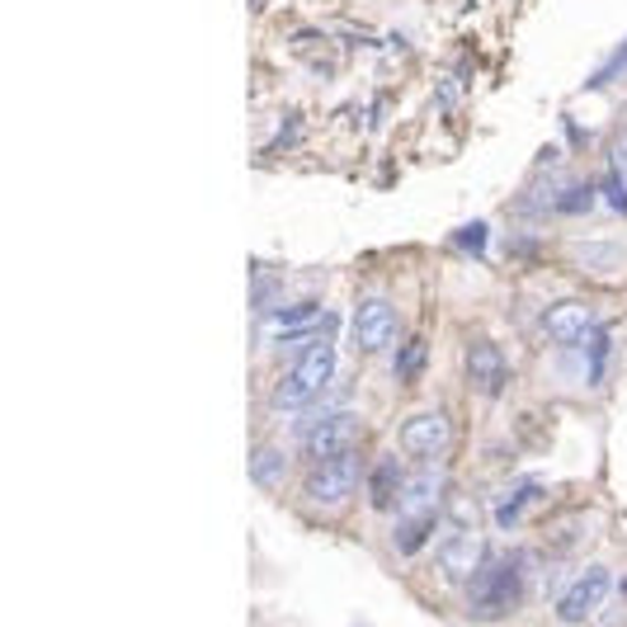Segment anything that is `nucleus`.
I'll return each instance as SVG.
<instances>
[{
	"label": "nucleus",
	"mask_w": 627,
	"mask_h": 627,
	"mask_svg": "<svg viewBox=\"0 0 627 627\" xmlns=\"http://www.w3.org/2000/svg\"><path fill=\"white\" fill-rule=\"evenodd\" d=\"M538 326H543V336L552 344L576 350V344L589 340V330H595V311H589V302H581V298H562V302H552L543 311V321H538Z\"/></svg>",
	"instance_id": "obj_9"
},
{
	"label": "nucleus",
	"mask_w": 627,
	"mask_h": 627,
	"mask_svg": "<svg viewBox=\"0 0 627 627\" xmlns=\"http://www.w3.org/2000/svg\"><path fill=\"white\" fill-rule=\"evenodd\" d=\"M311 321H317V302H293V307H274V311H265V326L274 330V340L298 336V330H307Z\"/></svg>",
	"instance_id": "obj_14"
},
{
	"label": "nucleus",
	"mask_w": 627,
	"mask_h": 627,
	"mask_svg": "<svg viewBox=\"0 0 627 627\" xmlns=\"http://www.w3.org/2000/svg\"><path fill=\"white\" fill-rule=\"evenodd\" d=\"M576 259L585 269L608 274V269L623 265V246H614V241H585V246H576Z\"/></svg>",
	"instance_id": "obj_16"
},
{
	"label": "nucleus",
	"mask_w": 627,
	"mask_h": 627,
	"mask_svg": "<svg viewBox=\"0 0 627 627\" xmlns=\"http://www.w3.org/2000/svg\"><path fill=\"white\" fill-rule=\"evenodd\" d=\"M448 444H453L448 411H421V415H411V421L402 425V448L411 453V458H421V463H439L448 453Z\"/></svg>",
	"instance_id": "obj_7"
},
{
	"label": "nucleus",
	"mask_w": 627,
	"mask_h": 627,
	"mask_svg": "<svg viewBox=\"0 0 627 627\" xmlns=\"http://www.w3.org/2000/svg\"><path fill=\"white\" fill-rule=\"evenodd\" d=\"M453 519H458L463 529H472L477 524V504L472 500H453Z\"/></svg>",
	"instance_id": "obj_23"
},
{
	"label": "nucleus",
	"mask_w": 627,
	"mask_h": 627,
	"mask_svg": "<svg viewBox=\"0 0 627 627\" xmlns=\"http://www.w3.org/2000/svg\"><path fill=\"white\" fill-rule=\"evenodd\" d=\"M284 472H288V458H284V448L278 444H259L255 453H251V477H255V486H278L284 481Z\"/></svg>",
	"instance_id": "obj_15"
},
{
	"label": "nucleus",
	"mask_w": 627,
	"mask_h": 627,
	"mask_svg": "<svg viewBox=\"0 0 627 627\" xmlns=\"http://www.w3.org/2000/svg\"><path fill=\"white\" fill-rule=\"evenodd\" d=\"M396 340V311L382 298H363L354 307V344L363 354H382Z\"/></svg>",
	"instance_id": "obj_10"
},
{
	"label": "nucleus",
	"mask_w": 627,
	"mask_h": 627,
	"mask_svg": "<svg viewBox=\"0 0 627 627\" xmlns=\"http://www.w3.org/2000/svg\"><path fill=\"white\" fill-rule=\"evenodd\" d=\"M425 363H429V340L415 336V340L402 344V354H396V378H402V382H415V378L425 373Z\"/></svg>",
	"instance_id": "obj_17"
},
{
	"label": "nucleus",
	"mask_w": 627,
	"mask_h": 627,
	"mask_svg": "<svg viewBox=\"0 0 627 627\" xmlns=\"http://www.w3.org/2000/svg\"><path fill=\"white\" fill-rule=\"evenodd\" d=\"M623 595H627V576H623Z\"/></svg>",
	"instance_id": "obj_26"
},
{
	"label": "nucleus",
	"mask_w": 627,
	"mask_h": 627,
	"mask_svg": "<svg viewBox=\"0 0 627 627\" xmlns=\"http://www.w3.org/2000/svg\"><path fill=\"white\" fill-rule=\"evenodd\" d=\"M608 589H614V576H608V566H585L576 581H571L562 595H556V618L562 623H585L599 614V604L608 599Z\"/></svg>",
	"instance_id": "obj_6"
},
{
	"label": "nucleus",
	"mask_w": 627,
	"mask_h": 627,
	"mask_svg": "<svg viewBox=\"0 0 627 627\" xmlns=\"http://www.w3.org/2000/svg\"><path fill=\"white\" fill-rule=\"evenodd\" d=\"M467 382L481 392V396H500L504 382H510V363L496 350L491 340H472L467 344Z\"/></svg>",
	"instance_id": "obj_11"
},
{
	"label": "nucleus",
	"mask_w": 627,
	"mask_h": 627,
	"mask_svg": "<svg viewBox=\"0 0 627 627\" xmlns=\"http://www.w3.org/2000/svg\"><path fill=\"white\" fill-rule=\"evenodd\" d=\"M406 467H402V458H378L373 463V472H369V500H373V510H396V500H402V491H406Z\"/></svg>",
	"instance_id": "obj_12"
},
{
	"label": "nucleus",
	"mask_w": 627,
	"mask_h": 627,
	"mask_svg": "<svg viewBox=\"0 0 627 627\" xmlns=\"http://www.w3.org/2000/svg\"><path fill=\"white\" fill-rule=\"evenodd\" d=\"M604 199L614 203V213H627V184H623L618 176H608V180H604Z\"/></svg>",
	"instance_id": "obj_22"
},
{
	"label": "nucleus",
	"mask_w": 627,
	"mask_h": 627,
	"mask_svg": "<svg viewBox=\"0 0 627 627\" xmlns=\"http://www.w3.org/2000/svg\"><path fill=\"white\" fill-rule=\"evenodd\" d=\"M354 439H359V415L330 411V415H321V421L302 434V453L311 463H321V458H336V453H350Z\"/></svg>",
	"instance_id": "obj_8"
},
{
	"label": "nucleus",
	"mask_w": 627,
	"mask_h": 627,
	"mask_svg": "<svg viewBox=\"0 0 627 627\" xmlns=\"http://www.w3.org/2000/svg\"><path fill=\"white\" fill-rule=\"evenodd\" d=\"M453 246H463V255H481V246H486V222L463 226V232L453 236Z\"/></svg>",
	"instance_id": "obj_21"
},
{
	"label": "nucleus",
	"mask_w": 627,
	"mask_h": 627,
	"mask_svg": "<svg viewBox=\"0 0 627 627\" xmlns=\"http://www.w3.org/2000/svg\"><path fill=\"white\" fill-rule=\"evenodd\" d=\"M330 378H336V350H330V340H311L307 350L298 354V363L288 369V378L274 382L269 406L298 415L311 402H321V392L330 387Z\"/></svg>",
	"instance_id": "obj_2"
},
{
	"label": "nucleus",
	"mask_w": 627,
	"mask_h": 627,
	"mask_svg": "<svg viewBox=\"0 0 627 627\" xmlns=\"http://www.w3.org/2000/svg\"><path fill=\"white\" fill-rule=\"evenodd\" d=\"M529 566L533 556L529 552H510V556H491L481 576L467 585V608L472 618H504L514 614L529 595Z\"/></svg>",
	"instance_id": "obj_1"
},
{
	"label": "nucleus",
	"mask_w": 627,
	"mask_h": 627,
	"mask_svg": "<svg viewBox=\"0 0 627 627\" xmlns=\"http://www.w3.org/2000/svg\"><path fill=\"white\" fill-rule=\"evenodd\" d=\"M608 161H614V176L627 184V137H618V142H614V156H608Z\"/></svg>",
	"instance_id": "obj_24"
},
{
	"label": "nucleus",
	"mask_w": 627,
	"mask_h": 627,
	"mask_svg": "<svg viewBox=\"0 0 627 627\" xmlns=\"http://www.w3.org/2000/svg\"><path fill=\"white\" fill-rule=\"evenodd\" d=\"M589 382H599L604 378V363H608V326L595 321V330H589Z\"/></svg>",
	"instance_id": "obj_20"
},
{
	"label": "nucleus",
	"mask_w": 627,
	"mask_h": 627,
	"mask_svg": "<svg viewBox=\"0 0 627 627\" xmlns=\"http://www.w3.org/2000/svg\"><path fill=\"white\" fill-rule=\"evenodd\" d=\"M359 481H369L363 477V463H359V453H336V458H321V463H311V472H307V496L317 500V504H344L354 496V486Z\"/></svg>",
	"instance_id": "obj_4"
},
{
	"label": "nucleus",
	"mask_w": 627,
	"mask_h": 627,
	"mask_svg": "<svg viewBox=\"0 0 627 627\" xmlns=\"http://www.w3.org/2000/svg\"><path fill=\"white\" fill-rule=\"evenodd\" d=\"M486 562H491V548H486L472 529H458V533H448L439 543V571L448 576V585L467 589L486 571Z\"/></svg>",
	"instance_id": "obj_5"
},
{
	"label": "nucleus",
	"mask_w": 627,
	"mask_h": 627,
	"mask_svg": "<svg viewBox=\"0 0 627 627\" xmlns=\"http://www.w3.org/2000/svg\"><path fill=\"white\" fill-rule=\"evenodd\" d=\"M614 72H627V43H623V52H618V57H614V62H608V66H604V72L595 76V85H604V81H608V76H614Z\"/></svg>",
	"instance_id": "obj_25"
},
{
	"label": "nucleus",
	"mask_w": 627,
	"mask_h": 627,
	"mask_svg": "<svg viewBox=\"0 0 627 627\" xmlns=\"http://www.w3.org/2000/svg\"><path fill=\"white\" fill-rule=\"evenodd\" d=\"M278 288H284V278H278V274H269L265 265H255V293H251V302H255V311H259V317H265V311H269V302L278 298Z\"/></svg>",
	"instance_id": "obj_19"
},
{
	"label": "nucleus",
	"mask_w": 627,
	"mask_h": 627,
	"mask_svg": "<svg viewBox=\"0 0 627 627\" xmlns=\"http://www.w3.org/2000/svg\"><path fill=\"white\" fill-rule=\"evenodd\" d=\"M444 500H448V472L439 463H425L421 472L406 481L402 500H396V519L392 524H439L444 519Z\"/></svg>",
	"instance_id": "obj_3"
},
{
	"label": "nucleus",
	"mask_w": 627,
	"mask_h": 627,
	"mask_svg": "<svg viewBox=\"0 0 627 627\" xmlns=\"http://www.w3.org/2000/svg\"><path fill=\"white\" fill-rule=\"evenodd\" d=\"M538 491H543V486H538V477H514L510 491L496 500V514H491V519H496V529H514L519 519H524L529 504L538 500Z\"/></svg>",
	"instance_id": "obj_13"
},
{
	"label": "nucleus",
	"mask_w": 627,
	"mask_h": 627,
	"mask_svg": "<svg viewBox=\"0 0 627 627\" xmlns=\"http://www.w3.org/2000/svg\"><path fill=\"white\" fill-rule=\"evenodd\" d=\"M434 529H439V524H392V543H396V552H402V556H415L429 543Z\"/></svg>",
	"instance_id": "obj_18"
}]
</instances>
